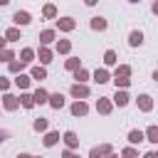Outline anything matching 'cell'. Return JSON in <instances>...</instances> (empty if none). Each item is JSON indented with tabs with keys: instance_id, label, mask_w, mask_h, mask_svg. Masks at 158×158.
<instances>
[{
	"instance_id": "31",
	"label": "cell",
	"mask_w": 158,
	"mask_h": 158,
	"mask_svg": "<svg viewBox=\"0 0 158 158\" xmlns=\"http://www.w3.org/2000/svg\"><path fill=\"white\" fill-rule=\"evenodd\" d=\"M20 106H22V109H32V106H37L30 91H22V94H20Z\"/></svg>"
},
{
	"instance_id": "1",
	"label": "cell",
	"mask_w": 158,
	"mask_h": 158,
	"mask_svg": "<svg viewBox=\"0 0 158 158\" xmlns=\"http://www.w3.org/2000/svg\"><path fill=\"white\" fill-rule=\"evenodd\" d=\"M69 94H72V99H89V94H91V89L86 86V84H79V81H74L72 86H69Z\"/></svg>"
},
{
	"instance_id": "17",
	"label": "cell",
	"mask_w": 158,
	"mask_h": 158,
	"mask_svg": "<svg viewBox=\"0 0 158 158\" xmlns=\"http://www.w3.org/2000/svg\"><path fill=\"white\" fill-rule=\"evenodd\" d=\"M32 99H35V104H49V91L44 89V86H37L35 91H32Z\"/></svg>"
},
{
	"instance_id": "42",
	"label": "cell",
	"mask_w": 158,
	"mask_h": 158,
	"mask_svg": "<svg viewBox=\"0 0 158 158\" xmlns=\"http://www.w3.org/2000/svg\"><path fill=\"white\" fill-rule=\"evenodd\" d=\"M151 12H153V15H158V0H153V5H151Z\"/></svg>"
},
{
	"instance_id": "2",
	"label": "cell",
	"mask_w": 158,
	"mask_h": 158,
	"mask_svg": "<svg viewBox=\"0 0 158 158\" xmlns=\"http://www.w3.org/2000/svg\"><path fill=\"white\" fill-rule=\"evenodd\" d=\"M54 27H57L59 32H72V30L77 27V20L69 17V15H64V17H57V20H54Z\"/></svg>"
},
{
	"instance_id": "23",
	"label": "cell",
	"mask_w": 158,
	"mask_h": 158,
	"mask_svg": "<svg viewBox=\"0 0 158 158\" xmlns=\"http://www.w3.org/2000/svg\"><path fill=\"white\" fill-rule=\"evenodd\" d=\"M30 77H32L35 81H42V79H47V67H42V64H35V67L30 69Z\"/></svg>"
},
{
	"instance_id": "13",
	"label": "cell",
	"mask_w": 158,
	"mask_h": 158,
	"mask_svg": "<svg viewBox=\"0 0 158 158\" xmlns=\"http://www.w3.org/2000/svg\"><path fill=\"white\" fill-rule=\"evenodd\" d=\"M114 79H131V64H116V69L111 74V81Z\"/></svg>"
},
{
	"instance_id": "24",
	"label": "cell",
	"mask_w": 158,
	"mask_h": 158,
	"mask_svg": "<svg viewBox=\"0 0 158 158\" xmlns=\"http://www.w3.org/2000/svg\"><path fill=\"white\" fill-rule=\"evenodd\" d=\"M54 52L57 54H69L72 52V42L69 40H57L54 42Z\"/></svg>"
},
{
	"instance_id": "5",
	"label": "cell",
	"mask_w": 158,
	"mask_h": 158,
	"mask_svg": "<svg viewBox=\"0 0 158 158\" xmlns=\"http://www.w3.org/2000/svg\"><path fill=\"white\" fill-rule=\"evenodd\" d=\"M2 109H5V111H17V109H20V96L5 91V94H2Z\"/></svg>"
},
{
	"instance_id": "34",
	"label": "cell",
	"mask_w": 158,
	"mask_h": 158,
	"mask_svg": "<svg viewBox=\"0 0 158 158\" xmlns=\"http://www.w3.org/2000/svg\"><path fill=\"white\" fill-rule=\"evenodd\" d=\"M118 156H121V158H141L136 146H126V148H121V153H118Z\"/></svg>"
},
{
	"instance_id": "12",
	"label": "cell",
	"mask_w": 158,
	"mask_h": 158,
	"mask_svg": "<svg viewBox=\"0 0 158 158\" xmlns=\"http://www.w3.org/2000/svg\"><path fill=\"white\" fill-rule=\"evenodd\" d=\"M37 59H40L42 67H47V64L54 59V49H49V47H40V49H37Z\"/></svg>"
},
{
	"instance_id": "43",
	"label": "cell",
	"mask_w": 158,
	"mask_h": 158,
	"mask_svg": "<svg viewBox=\"0 0 158 158\" xmlns=\"http://www.w3.org/2000/svg\"><path fill=\"white\" fill-rule=\"evenodd\" d=\"M96 2H99V0H84V5H89V7H94Z\"/></svg>"
},
{
	"instance_id": "39",
	"label": "cell",
	"mask_w": 158,
	"mask_h": 158,
	"mask_svg": "<svg viewBox=\"0 0 158 158\" xmlns=\"http://www.w3.org/2000/svg\"><path fill=\"white\" fill-rule=\"evenodd\" d=\"M141 158H158V153H156V151H146Z\"/></svg>"
},
{
	"instance_id": "30",
	"label": "cell",
	"mask_w": 158,
	"mask_h": 158,
	"mask_svg": "<svg viewBox=\"0 0 158 158\" xmlns=\"http://www.w3.org/2000/svg\"><path fill=\"white\" fill-rule=\"evenodd\" d=\"M25 67H27V64H25V62H20V59H12V62H10V64H7V72H10V74H15V77H17V74H22V69H25Z\"/></svg>"
},
{
	"instance_id": "29",
	"label": "cell",
	"mask_w": 158,
	"mask_h": 158,
	"mask_svg": "<svg viewBox=\"0 0 158 158\" xmlns=\"http://www.w3.org/2000/svg\"><path fill=\"white\" fill-rule=\"evenodd\" d=\"M5 40H7V42H17V40H22L20 27H15V25H12V27H7V30H5Z\"/></svg>"
},
{
	"instance_id": "9",
	"label": "cell",
	"mask_w": 158,
	"mask_h": 158,
	"mask_svg": "<svg viewBox=\"0 0 158 158\" xmlns=\"http://www.w3.org/2000/svg\"><path fill=\"white\" fill-rule=\"evenodd\" d=\"M62 141H64V146H67L69 151H77V148H79V133H77V131H64V133H62Z\"/></svg>"
},
{
	"instance_id": "40",
	"label": "cell",
	"mask_w": 158,
	"mask_h": 158,
	"mask_svg": "<svg viewBox=\"0 0 158 158\" xmlns=\"http://www.w3.org/2000/svg\"><path fill=\"white\" fill-rule=\"evenodd\" d=\"M5 141H7V131H5V128H0V143H5Z\"/></svg>"
},
{
	"instance_id": "16",
	"label": "cell",
	"mask_w": 158,
	"mask_h": 158,
	"mask_svg": "<svg viewBox=\"0 0 158 158\" xmlns=\"http://www.w3.org/2000/svg\"><path fill=\"white\" fill-rule=\"evenodd\" d=\"M12 84H15L17 89H22V91H27V89H30V84H32V77L22 72V74H17V77L12 79Z\"/></svg>"
},
{
	"instance_id": "33",
	"label": "cell",
	"mask_w": 158,
	"mask_h": 158,
	"mask_svg": "<svg viewBox=\"0 0 158 158\" xmlns=\"http://www.w3.org/2000/svg\"><path fill=\"white\" fill-rule=\"evenodd\" d=\"M12 59H17V54H15V49H10V47H5V49L0 52V62H5V64H10Z\"/></svg>"
},
{
	"instance_id": "7",
	"label": "cell",
	"mask_w": 158,
	"mask_h": 158,
	"mask_svg": "<svg viewBox=\"0 0 158 158\" xmlns=\"http://www.w3.org/2000/svg\"><path fill=\"white\" fill-rule=\"evenodd\" d=\"M111 101H114V106L123 109V106H128V104H131V96H128V91H126V89H116V94L111 96Z\"/></svg>"
},
{
	"instance_id": "6",
	"label": "cell",
	"mask_w": 158,
	"mask_h": 158,
	"mask_svg": "<svg viewBox=\"0 0 158 158\" xmlns=\"http://www.w3.org/2000/svg\"><path fill=\"white\" fill-rule=\"evenodd\" d=\"M136 106H138V111H143V114L153 111V96H151V94H138V96H136Z\"/></svg>"
},
{
	"instance_id": "36",
	"label": "cell",
	"mask_w": 158,
	"mask_h": 158,
	"mask_svg": "<svg viewBox=\"0 0 158 158\" xmlns=\"http://www.w3.org/2000/svg\"><path fill=\"white\" fill-rule=\"evenodd\" d=\"M114 84H116V89H128L131 79H114Z\"/></svg>"
},
{
	"instance_id": "50",
	"label": "cell",
	"mask_w": 158,
	"mask_h": 158,
	"mask_svg": "<svg viewBox=\"0 0 158 158\" xmlns=\"http://www.w3.org/2000/svg\"><path fill=\"white\" fill-rule=\"evenodd\" d=\"M156 153H158V151H156Z\"/></svg>"
},
{
	"instance_id": "14",
	"label": "cell",
	"mask_w": 158,
	"mask_h": 158,
	"mask_svg": "<svg viewBox=\"0 0 158 158\" xmlns=\"http://www.w3.org/2000/svg\"><path fill=\"white\" fill-rule=\"evenodd\" d=\"M89 27H91L94 32H104V30L109 27V22H106V17H101V15H94V17L89 20Z\"/></svg>"
},
{
	"instance_id": "37",
	"label": "cell",
	"mask_w": 158,
	"mask_h": 158,
	"mask_svg": "<svg viewBox=\"0 0 158 158\" xmlns=\"http://www.w3.org/2000/svg\"><path fill=\"white\" fill-rule=\"evenodd\" d=\"M10 84H12V81H10L7 77H2V74H0V91H7V89H10Z\"/></svg>"
},
{
	"instance_id": "38",
	"label": "cell",
	"mask_w": 158,
	"mask_h": 158,
	"mask_svg": "<svg viewBox=\"0 0 158 158\" xmlns=\"http://www.w3.org/2000/svg\"><path fill=\"white\" fill-rule=\"evenodd\" d=\"M62 158H79V153H77V151H69V148H64V151H62Z\"/></svg>"
},
{
	"instance_id": "19",
	"label": "cell",
	"mask_w": 158,
	"mask_h": 158,
	"mask_svg": "<svg viewBox=\"0 0 158 158\" xmlns=\"http://www.w3.org/2000/svg\"><path fill=\"white\" fill-rule=\"evenodd\" d=\"M62 141V136H59V131H47L44 133V138H42V143H44V148H54L57 143Z\"/></svg>"
},
{
	"instance_id": "11",
	"label": "cell",
	"mask_w": 158,
	"mask_h": 158,
	"mask_svg": "<svg viewBox=\"0 0 158 158\" xmlns=\"http://www.w3.org/2000/svg\"><path fill=\"white\" fill-rule=\"evenodd\" d=\"M57 42V30H42L40 32V47H49Z\"/></svg>"
},
{
	"instance_id": "25",
	"label": "cell",
	"mask_w": 158,
	"mask_h": 158,
	"mask_svg": "<svg viewBox=\"0 0 158 158\" xmlns=\"http://www.w3.org/2000/svg\"><path fill=\"white\" fill-rule=\"evenodd\" d=\"M116 64H118V54L114 49H106L104 52V67L109 69V67H116Z\"/></svg>"
},
{
	"instance_id": "44",
	"label": "cell",
	"mask_w": 158,
	"mask_h": 158,
	"mask_svg": "<svg viewBox=\"0 0 158 158\" xmlns=\"http://www.w3.org/2000/svg\"><path fill=\"white\" fill-rule=\"evenodd\" d=\"M17 158H35V156H30V153H17Z\"/></svg>"
},
{
	"instance_id": "27",
	"label": "cell",
	"mask_w": 158,
	"mask_h": 158,
	"mask_svg": "<svg viewBox=\"0 0 158 158\" xmlns=\"http://www.w3.org/2000/svg\"><path fill=\"white\" fill-rule=\"evenodd\" d=\"M32 128H35L37 133H47V128H49V121H47L44 116H40V118H35V121H32Z\"/></svg>"
},
{
	"instance_id": "21",
	"label": "cell",
	"mask_w": 158,
	"mask_h": 158,
	"mask_svg": "<svg viewBox=\"0 0 158 158\" xmlns=\"http://www.w3.org/2000/svg\"><path fill=\"white\" fill-rule=\"evenodd\" d=\"M141 44H143V32H141V30H131V32H128V47L136 49V47H141Z\"/></svg>"
},
{
	"instance_id": "49",
	"label": "cell",
	"mask_w": 158,
	"mask_h": 158,
	"mask_svg": "<svg viewBox=\"0 0 158 158\" xmlns=\"http://www.w3.org/2000/svg\"><path fill=\"white\" fill-rule=\"evenodd\" d=\"M35 158H40V156H35Z\"/></svg>"
},
{
	"instance_id": "22",
	"label": "cell",
	"mask_w": 158,
	"mask_h": 158,
	"mask_svg": "<svg viewBox=\"0 0 158 158\" xmlns=\"http://www.w3.org/2000/svg\"><path fill=\"white\" fill-rule=\"evenodd\" d=\"M49 106H52L54 111L64 109V94H62V91H54V94H49Z\"/></svg>"
},
{
	"instance_id": "4",
	"label": "cell",
	"mask_w": 158,
	"mask_h": 158,
	"mask_svg": "<svg viewBox=\"0 0 158 158\" xmlns=\"http://www.w3.org/2000/svg\"><path fill=\"white\" fill-rule=\"evenodd\" d=\"M12 22H15V27H27L32 22V15L27 10H15L12 12Z\"/></svg>"
},
{
	"instance_id": "20",
	"label": "cell",
	"mask_w": 158,
	"mask_h": 158,
	"mask_svg": "<svg viewBox=\"0 0 158 158\" xmlns=\"http://www.w3.org/2000/svg\"><path fill=\"white\" fill-rule=\"evenodd\" d=\"M35 59H37V49H32V47H22V49H20V62L32 64Z\"/></svg>"
},
{
	"instance_id": "35",
	"label": "cell",
	"mask_w": 158,
	"mask_h": 158,
	"mask_svg": "<svg viewBox=\"0 0 158 158\" xmlns=\"http://www.w3.org/2000/svg\"><path fill=\"white\" fill-rule=\"evenodd\" d=\"M89 77H91V74H89V69H84V67L74 72V81H79V84H86V79H89Z\"/></svg>"
},
{
	"instance_id": "46",
	"label": "cell",
	"mask_w": 158,
	"mask_h": 158,
	"mask_svg": "<svg viewBox=\"0 0 158 158\" xmlns=\"http://www.w3.org/2000/svg\"><path fill=\"white\" fill-rule=\"evenodd\" d=\"M5 5H10V0H0V7H5Z\"/></svg>"
},
{
	"instance_id": "8",
	"label": "cell",
	"mask_w": 158,
	"mask_h": 158,
	"mask_svg": "<svg viewBox=\"0 0 158 158\" xmlns=\"http://www.w3.org/2000/svg\"><path fill=\"white\" fill-rule=\"evenodd\" d=\"M96 111H99L101 116H109V114L114 111V101H111L109 96H99V99H96Z\"/></svg>"
},
{
	"instance_id": "41",
	"label": "cell",
	"mask_w": 158,
	"mask_h": 158,
	"mask_svg": "<svg viewBox=\"0 0 158 158\" xmlns=\"http://www.w3.org/2000/svg\"><path fill=\"white\" fill-rule=\"evenodd\" d=\"M5 47H7V40H5V35H2V37H0V52H2Z\"/></svg>"
},
{
	"instance_id": "26",
	"label": "cell",
	"mask_w": 158,
	"mask_h": 158,
	"mask_svg": "<svg viewBox=\"0 0 158 158\" xmlns=\"http://www.w3.org/2000/svg\"><path fill=\"white\" fill-rule=\"evenodd\" d=\"M64 69L74 74L77 69H81V59H79V57H69V59H64Z\"/></svg>"
},
{
	"instance_id": "32",
	"label": "cell",
	"mask_w": 158,
	"mask_h": 158,
	"mask_svg": "<svg viewBox=\"0 0 158 158\" xmlns=\"http://www.w3.org/2000/svg\"><path fill=\"white\" fill-rule=\"evenodd\" d=\"M42 17H47V20H57L59 15H57V7L52 5V2H47L44 7H42Z\"/></svg>"
},
{
	"instance_id": "48",
	"label": "cell",
	"mask_w": 158,
	"mask_h": 158,
	"mask_svg": "<svg viewBox=\"0 0 158 158\" xmlns=\"http://www.w3.org/2000/svg\"><path fill=\"white\" fill-rule=\"evenodd\" d=\"M128 2H133V5H136V2H141V0H128Z\"/></svg>"
},
{
	"instance_id": "47",
	"label": "cell",
	"mask_w": 158,
	"mask_h": 158,
	"mask_svg": "<svg viewBox=\"0 0 158 158\" xmlns=\"http://www.w3.org/2000/svg\"><path fill=\"white\" fill-rule=\"evenodd\" d=\"M106 158H121V156H118V153H109Z\"/></svg>"
},
{
	"instance_id": "18",
	"label": "cell",
	"mask_w": 158,
	"mask_h": 158,
	"mask_svg": "<svg viewBox=\"0 0 158 158\" xmlns=\"http://www.w3.org/2000/svg\"><path fill=\"white\" fill-rule=\"evenodd\" d=\"M126 141H128V146H138L141 141H146V133H143L141 128H131L128 136H126Z\"/></svg>"
},
{
	"instance_id": "10",
	"label": "cell",
	"mask_w": 158,
	"mask_h": 158,
	"mask_svg": "<svg viewBox=\"0 0 158 158\" xmlns=\"http://www.w3.org/2000/svg\"><path fill=\"white\" fill-rule=\"evenodd\" d=\"M109 153H114V146L111 143H101V146H94L89 151V158H106Z\"/></svg>"
},
{
	"instance_id": "28",
	"label": "cell",
	"mask_w": 158,
	"mask_h": 158,
	"mask_svg": "<svg viewBox=\"0 0 158 158\" xmlns=\"http://www.w3.org/2000/svg\"><path fill=\"white\" fill-rule=\"evenodd\" d=\"M143 133H146V141H148V143H156V146H158V126H156V123H151Z\"/></svg>"
},
{
	"instance_id": "45",
	"label": "cell",
	"mask_w": 158,
	"mask_h": 158,
	"mask_svg": "<svg viewBox=\"0 0 158 158\" xmlns=\"http://www.w3.org/2000/svg\"><path fill=\"white\" fill-rule=\"evenodd\" d=\"M151 79H153V81H156V86H158V69L153 72V77H151Z\"/></svg>"
},
{
	"instance_id": "3",
	"label": "cell",
	"mask_w": 158,
	"mask_h": 158,
	"mask_svg": "<svg viewBox=\"0 0 158 158\" xmlns=\"http://www.w3.org/2000/svg\"><path fill=\"white\" fill-rule=\"evenodd\" d=\"M69 111H72V116H77V118H84V116L89 114V104H86L84 99H74V104L69 106Z\"/></svg>"
},
{
	"instance_id": "15",
	"label": "cell",
	"mask_w": 158,
	"mask_h": 158,
	"mask_svg": "<svg viewBox=\"0 0 158 158\" xmlns=\"http://www.w3.org/2000/svg\"><path fill=\"white\" fill-rule=\"evenodd\" d=\"M91 79H94L96 84H106V81H111V72H109L106 67H99V69L91 74Z\"/></svg>"
}]
</instances>
